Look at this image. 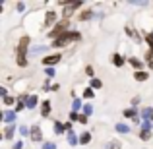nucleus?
<instances>
[{
  "instance_id": "obj_2",
  "label": "nucleus",
  "mask_w": 153,
  "mask_h": 149,
  "mask_svg": "<svg viewBox=\"0 0 153 149\" xmlns=\"http://www.w3.org/2000/svg\"><path fill=\"white\" fill-rule=\"evenodd\" d=\"M70 41H79V33H78V31H66L64 35H60V37L52 43V47H64L66 43H70Z\"/></svg>"
},
{
  "instance_id": "obj_28",
  "label": "nucleus",
  "mask_w": 153,
  "mask_h": 149,
  "mask_svg": "<svg viewBox=\"0 0 153 149\" xmlns=\"http://www.w3.org/2000/svg\"><path fill=\"white\" fill-rule=\"evenodd\" d=\"M91 110H93L91 105H85V107H83V112H85V114H91Z\"/></svg>"
},
{
  "instance_id": "obj_35",
  "label": "nucleus",
  "mask_w": 153,
  "mask_h": 149,
  "mask_svg": "<svg viewBox=\"0 0 153 149\" xmlns=\"http://www.w3.org/2000/svg\"><path fill=\"white\" fill-rule=\"evenodd\" d=\"M70 118H72V120H78V118H79V116H78V112H72V114H70Z\"/></svg>"
},
{
  "instance_id": "obj_11",
  "label": "nucleus",
  "mask_w": 153,
  "mask_h": 149,
  "mask_svg": "<svg viewBox=\"0 0 153 149\" xmlns=\"http://www.w3.org/2000/svg\"><path fill=\"white\" fill-rule=\"evenodd\" d=\"M54 19H56V14H54V12H49V14H47V18H45V25L49 27L51 23L54 21Z\"/></svg>"
},
{
  "instance_id": "obj_13",
  "label": "nucleus",
  "mask_w": 153,
  "mask_h": 149,
  "mask_svg": "<svg viewBox=\"0 0 153 149\" xmlns=\"http://www.w3.org/2000/svg\"><path fill=\"white\" fill-rule=\"evenodd\" d=\"M49 112H51V103H49V101H45V103H43V108H41V114L43 116H49Z\"/></svg>"
},
{
  "instance_id": "obj_9",
  "label": "nucleus",
  "mask_w": 153,
  "mask_h": 149,
  "mask_svg": "<svg viewBox=\"0 0 153 149\" xmlns=\"http://www.w3.org/2000/svg\"><path fill=\"white\" fill-rule=\"evenodd\" d=\"M89 142H91V134H89V132H83V134L79 136V143L85 145V143H89Z\"/></svg>"
},
{
  "instance_id": "obj_14",
  "label": "nucleus",
  "mask_w": 153,
  "mask_h": 149,
  "mask_svg": "<svg viewBox=\"0 0 153 149\" xmlns=\"http://www.w3.org/2000/svg\"><path fill=\"white\" fill-rule=\"evenodd\" d=\"M134 78L138 79V82H146V79H147V74H146V72H136Z\"/></svg>"
},
{
  "instance_id": "obj_17",
  "label": "nucleus",
  "mask_w": 153,
  "mask_h": 149,
  "mask_svg": "<svg viewBox=\"0 0 153 149\" xmlns=\"http://www.w3.org/2000/svg\"><path fill=\"white\" fill-rule=\"evenodd\" d=\"M146 58H147V64H149V68H153V50H149L146 54Z\"/></svg>"
},
{
  "instance_id": "obj_6",
  "label": "nucleus",
  "mask_w": 153,
  "mask_h": 149,
  "mask_svg": "<svg viewBox=\"0 0 153 149\" xmlns=\"http://www.w3.org/2000/svg\"><path fill=\"white\" fill-rule=\"evenodd\" d=\"M58 60H62V56H60V54H52V56H45V58H43V64H45V66H54V64L58 62Z\"/></svg>"
},
{
  "instance_id": "obj_32",
  "label": "nucleus",
  "mask_w": 153,
  "mask_h": 149,
  "mask_svg": "<svg viewBox=\"0 0 153 149\" xmlns=\"http://www.w3.org/2000/svg\"><path fill=\"white\" fill-rule=\"evenodd\" d=\"M108 149H120V145L116 142H112V143H108Z\"/></svg>"
},
{
  "instance_id": "obj_21",
  "label": "nucleus",
  "mask_w": 153,
  "mask_h": 149,
  "mask_svg": "<svg viewBox=\"0 0 153 149\" xmlns=\"http://www.w3.org/2000/svg\"><path fill=\"white\" fill-rule=\"evenodd\" d=\"M99 89V87H101V82H99V79H91V89Z\"/></svg>"
},
{
  "instance_id": "obj_30",
  "label": "nucleus",
  "mask_w": 153,
  "mask_h": 149,
  "mask_svg": "<svg viewBox=\"0 0 153 149\" xmlns=\"http://www.w3.org/2000/svg\"><path fill=\"white\" fill-rule=\"evenodd\" d=\"M23 107H25V105H23V97H22V99H19V103H18V107H16V110H22Z\"/></svg>"
},
{
  "instance_id": "obj_29",
  "label": "nucleus",
  "mask_w": 153,
  "mask_h": 149,
  "mask_svg": "<svg viewBox=\"0 0 153 149\" xmlns=\"http://www.w3.org/2000/svg\"><path fill=\"white\" fill-rule=\"evenodd\" d=\"M85 72H87V76H91V78L95 76V72H93V68H91V66H87V68H85Z\"/></svg>"
},
{
  "instance_id": "obj_23",
  "label": "nucleus",
  "mask_w": 153,
  "mask_h": 149,
  "mask_svg": "<svg viewBox=\"0 0 153 149\" xmlns=\"http://www.w3.org/2000/svg\"><path fill=\"white\" fill-rule=\"evenodd\" d=\"M68 142H70V145H76V136L72 134V132L68 134Z\"/></svg>"
},
{
  "instance_id": "obj_15",
  "label": "nucleus",
  "mask_w": 153,
  "mask_h": 149,
  "mask_svg": "<svg viewBox=\"0 0 153 149\" xmlns=\"http://www.w3.org/2000/svg\"><path fill=\"white\" fill-rule=\"evenodd\" d=\"M130 64L134 68H142V60H138V58H130Z\"/></svg>"
},
{
  "instance_id": "obj_27",
  "label": "nucleus",
  "mask_w": 153,
  "mask_h": 149,
  "mask_svg": "<svg viewBox=\"0 0 153 149\" xmlns=\"http://www.w3.org/2000/svg\"><path fill=\"white\" fill-rule=\"evenodd\" d=\"M43 149H56V145H54V143H43Z\"/></svg>"
},
{
  "instance_id": "obj_36",
  "label": "nucleus",
  "mask_w": 153,
  "mask_h": 149,
  "mask_svg": "<svg viewBox=\"0 0 153 149\" xmlns=\"http://www.w3.org/2000/svg\"><path fill=\"white\" fill-rule=\"evenodd\" d=\"M47 76H49V78H52V76H54V70H51V68H49V70H47Z\"/></svg>"
},
{
  "instance_id": "obj_1",
  "label": "nucleus",
  "mask_w": 153,
  "mask_h": 149,
  "mask_svg": "<svg viewBox=\"0 0 153 149\" xmlns=\"http://www.w3.org/2000/svg\"><path fill=\"white\" fill-rule=\"evenodd\" d=\"M27 45H29V37H22L19 39V45H18V64L19 66H27Z\"/></svg>"
},
{
  "instance_id": "obj_5",
  "label": "nucleus",
  "mask_w": 153,
  "mask_h": 149,
  "mask_svg": "<svg viewBox=\"0 0 153 149\" xmlns=\"http://www.w3.org/2000/svg\"><path fill=\"white\" fill-rule=\"evenodd\" d=\"M79 6H82V2H70V4H64V16H66V18H70V16L74 14V10H78Z\"/></svg>"
},
{
  "instance_id": "obj_26",
  "label": "nucleus",
  "mask_w": 153,
  "mask_h": 149,
  "mask_svg": "<svg viewBox=\"0 0 153 149\" xmlns=\"http://www.w3.org/2000/svg\"><path fill=\"white\" fill-rule=\"evenodd\" d=\"M83 95H85L87 99H89V97H93V89H91V87H87V89H85V93H83Z\"/></svg>"
},
{
  "instance_id": "obj_34",
  "label": "nucleus",
  "mask_w": 153,
  "mask_h": 149,
  "mask_svg": "<svg viewBox=\"0 0 153 149\" xmlns=\"http://www.w3.org/2000/svg\"><path fill=\"white\" fill-rule=\"evenodd\" d=\"M12 103H14V99H12V97H4V105H12Z\"/></svg>"
},
{
  "instance_id": "obj_12",
  "label": "nucleus",
  "mask_w": 153,
  "mask_h": 149,
  "mask_svg": "<svg viewBox=\"0 0 153 149\" xmlns=\"http://www.w3.org/2000/svg\"><path fill=\"white\" fill-rule=\"evenodd\" d=\"M4 120H6V122L8 124H12V122H14V120H16V112H4Z\"/></svg>"
},
{
  "instance_id": "obj_4",
  "label": "nucleus",
  "mask_w": 153,
  "mask_h": 149,
  "mask_svg": "<svg viewBox=\"0 0 153 149\" xmlns=\"http://www.w3.org/2000/svg\"><path fill=\"white\" fill-rule=\"evenodd\" d=\"M149 126H153V124H149V120H143V124H142V132H140V138H142L143 142H147V139L151 138Z\"/></svg>"
},
{
  "instance_id": "obj_10",
  "label": "nucleus",
  "mask_w": 153,
  "mask_h": 149,
  "mask_svg": "<svg viewBox=\"0 0 153 149\" xmlns=\"http://www.w3.org/2000/svg\"><path fill=\"white\" fill-rule=\"evenodd\" d=\"M112 62H114V66H124V58L120 54H112Z\"/></svg>"
},
{
  "instance_id": "obj_18",
  "label": "nucleus",
  "mask_w": 153,
  "mask_h": 149,
  "mask_svg": "<svg viewBox=\"0 0 153 149\" xmlns=\"http://www.w3.org/2000/svg\"><path fill=\"white\" fill-rule=\"evenodd\" d=\"M116 130H118L120 134H126V132H128V126H124V124H116Z\"/></svg>"
},
{
  "instance_id": "obj_24",
  "label": "nucleus",
  "mask_w": 153,
  "mask_h": 149,
  "mask_svg": "<svg viewBox=\"0 0 153 149\" xmlns=\"http://www.w3.org/2000/svg\"><path fill=\"white\" fill-rule=\"evenodd\" d=\"M79 107H82V101L76 99V101H74V112H78V108H79Z\"/></svg>"
},
{
  "instance_id": "obj_3",
  "label": "nucleus",
  "mask_w": 153,
  "mask_h": 149,
  "mask_svg": "<svg viewBox=\"0 0 153 149\" xmlns=\"http://www.w3.org/2000/svg\"><path fill=\"white\" fill-rule=\"evenodd\" d=\"M66 31H68V19H64V21L56 23V27H54V29H52L51 33H49V37H51V39H54V41H56V39H58L60 35H64Z\"/></svg>"
},
{
  "instance_id": "obj_22",
  "label": "nucleus",
  "mask_w": 153,
  "mask_h": 149,
  "mask_svg": "<svg viewBox=\"0 0 153 149\" xmlns=\"http://www.w3.org/2000/svg\"><path fill=\"white\" fill-rule=\"evenodd\" d=\"M12 134H14V126L6 128V132H4V136H6V138H12Z\"/></svg>"
},
{
  "instance_id": "obj_16",
  "label": "nucleus",
  "mask_w": 153,
  "mask_h": 149,
  "mask_svg": "<svg viewBox=\"0 0 153 149\" xmlns=\"http://www.w3.org/2000/svg\"><path fill=\"white\" fill-rule=\"evenodd\" d=\"M64 128H66V126H62L60 122H56V124H54V132H56V134H62V132H64Z\"/></svg>"
},
{
  "instance_id": "obj_33",
  "label": "nucleus",
  "mask_w": 153,
  "mask_h": 149,
  "mask_svg": "<svg viewBox=\"0 0 153 149\" xmlns=\"http://www.w3.org/2000/svg\"><path fill=\"white\" fill-rule=\"evenodd\" d=\"M78 120H79L82 124H85V122H87V116H85V114H79V118H78Z\"/></svg>"
},
{
  "instance_id": "obj_37",
  "label": "nucleus",
  "mask_w": 153,
  "mask_h": 149,
  "mask_svg": "<svg viewBox=\"0 0 153 149\" xmlns=\"http://www.w3.org/2000/svg\"><path fill=\"white\" fill-rule=\"evenodd\" d=\"M151 122H153V120H151Z\"/></svg>"
},
{
  "instance_id": "obj_20",
  "label": "nucleus",
  "mask_w": 153,
  "mask_h": 149,
  "mask_svg": "<svg viewBox=\"0 0 153 149\" xmlns=\"http://www.w3.org/2000/svg\"><path fill=\"white\" fill-rule=\"evenodd\" d=\"M146 41H147V45H149V49L153 50V33L147 35V37H146Z\"/></svg>"
},
{
  "instance_id": "obj_8",
  "label": "nucleus",
  "mask_w": 153,
  "mask_h": 149,
  "mask_svg": "<svg viewBox=\"0 0 153 149\" xmlns=\"http://www.w3.org/2000/svg\"><path fill=\"white\" fill-rule=\"evenodd\" d=\"M35 105H37V97H35V95H31V97H25V107H27V108H33Z\"/></svg>"
},
{
  "instance_id": "obj_25",
  "label": "nucleus",
  "mask_w": 153,
  "mask_h": 149,
  "mask_svg": "<svg viewBox=\"0 0 153 149\" xmlns=\"http://www.w3.org/2000/svg\"><path fill=\"white\" fill-rule=\"evenodd\" d=\"M124 116H136V108H128V110L124 112Z\"/></svg>"
},
{
  "instance_id": "obj_19",
  "label": "nucleus",
  "mask_w": 153,
  "mask_h": 149,
  "mask_svg": "<svg viewBox=\"0 0 153 149\" xmlns=\"http://www.w3.org/2000/svg\"><path fill=\"white\" fill-rule=\"evenodd\" d=\"M91 16H93V12H89V10H87V12H83V14L79 16V19H89Z\"/></svg>"
},
{
  "instance_id": "obj_7",
  "label": "nucleus",
  "mask_w": 153,
  "mask_h": 149,
  "mask_svg": "<svg viewBox=\"0 0 153 149\" xmlns=\"http://www.w3.org/2000/svg\"><path fill=\"white\" fill-rule=\"evenodd\" d=\"M31 139L33 142H41L43 139V134H41V128L39 126H31Z\"/></svg>"
},
{
  "instance_id": "obj_31",
  "label": "nucleus",
  "mask_w": 153,
  "mask_h": 149,
  "mask_svg": "<svg viewBox=\"0 0 153 149\" xmlns=\"http://www.w3.org/2000/svg\"><path fill=\"white\" fill-rule=\"evenodd\" d=\"M143 116H146V118H149V116H153V110H149V108H146V110H143Z\"/></svg>"
}]
</instances>
